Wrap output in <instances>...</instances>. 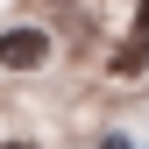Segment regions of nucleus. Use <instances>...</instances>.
Wrapping results in <instances>:
<instances>
[{
    "instance_id": "nucleus-3",
    "label": "nucleus",
    "mask_w": 149,
    "mask_h": 149,
    "mask_svg": "<svg viewBox=\"0 0 149 149\" xmlns=\"http://www.w3.org/2000/svg\"><path fill=\"white\" fill-rule=\"evenodd\" d=\"M100 149H128V135H107V142H100Z\"/></svg>"
},
{
    "instance_id": "nucleus-4",
    "label": "nucleus",
    "mask_w": 149,
    "mask_h": 149,
    "mask_svg": "<svg viewBox=\"0 0 149 149\" xmlns=\"http://www.w3.org/2000/svg\"><path fill=\"white\" fill-rule=\"evenodd\" d=\"M7 149H36V142H7Z\"/></svg>"
},
{
    "instance_id": "nucleus-1",
    "label": "nucleus",
    "mask_w": 149,
    "mask_h": 149,
    "mask_svg": "<svg viewBox=\"0 0 149 149\" xmlns=\"http://www.w3.org/2000/svg\"><path fill=\"white\" fill-rule=\"evenodd\" d=\"M43 57H50V36L43 29H7V36H0V64H7V71H36Z\"/></svg>"
},
{
    "instance_id": "nucleus-2",
    "label": "nucleus",
    "mask_w": 149,
    "mask_h": 149,
    "mask_svg": "<svg viewBox=\"0 0 149 149\" xmlns=\"http://www.w3.org/2000/svg\"><path fill=\"white\" fill-rule=\"evenodd\" d=\"M135 43H149V0L135 7Z\"/></svg>"
}]
</instances>
